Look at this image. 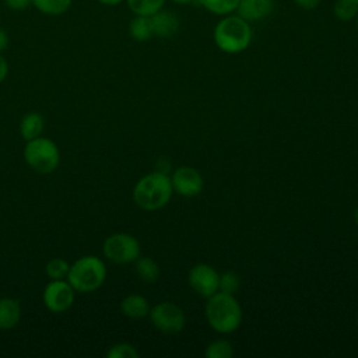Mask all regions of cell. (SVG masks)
I'll use <instances>...</instances> for the list:
<instances>
[{
    "mask_svg": "<svg viewBox=\"0 0 358 358\" xmlns=\"http://www.w3.org/2000/svg\"><path fill=\"white\" fill-rule=\"evenodd\" d=\"M204 315L210 327L221 334H229L238 330L243 319L242 308L236 298L221 291L207 298Z\"/></svg>",
    "mask_w": 358,
    "mask_h": 358,
    "instance_id": "6da1fadb",
    "label": "cell"
},
{
    "mask_svg": "<svg viewBox=\"0 0 358 358\" xmlns=\"http://www.w3.org/2000/svg\"><path fill=\"white\" fill-rule=\"evenodd\" d=\"M173 193L171 176L154 171L141 176L133 187L134 203L145 211H155L165 207Z\"/></svg>",
    "mask_w": 358,
    "mask_h": 358,
    "instance_id": "7a4b0ae2",
    "label": "cell"
},
{
    "mask_svg": "<svg viewBox=\"0 0 358 358\" xmlns=\"http://www.w3.org/2000/svg\"><path fill=\"white\" fill-rule=\"evenodd\" d=\"M250 22L239 17L238 14L224 15L214 27L213 39L215 46L229 55L241 53L246 50L252 42Z\"/></svg>",
    "mask_w": 358,
    "mask_h": 358,
    "instance_id": "3957f363",
    "label": "cell"
},
{
    "mask_svg": "<svg viewBox=\"0 0 358 358\" xmlns=\"http://www.w3.org/2000/svg\"><path fill=\"white\" fill-rule=\"evenodd\" d=\"M106 278L105 263L94 256L87 255L76 260L69 270L67 280L74 291L78 292H92L98 289Z\"/></svg>",
    "mask_w": 358,
    "mask_h": 358,
    "instance_id": "277c9868",
    "label": "cell"
},
{
    "mask_svg": "<svg viewBox=\"0 0 358 358\" xmlns=\"http://www.w3.org/2000/svg\"><path fill=\"white\" fill-rule=\"evenodd\" d=\"M24 159L35 172L50 173L59 166L60 151L55 141L39 136L27 141Z\"/></svg>",
    "mask_w": 358,
    "mask_h": 358,
    "instance_id": "5b68a950",
    "label": "cell"
},
{
    "mask_svg": "<svg viewBox=\"0 0 358 358\" xmlns=\"http://www.w3.org/2000/svg\"><path fill=\"white\" fill-rule=\"evenodd\" d=\"M103 255L108 260L117 264L133 263L141 252L140 242L130 234L117 232L109 235L103 242Z\"/></svg>",
    "mask_w": 358,
    "mask_h": 358,
    "instance_id": "8992f818",
    "label": "cell"
},
{
    "mask_svg": "<svg viewBox=\"0 0 358 358\" xmlns=\"http://www.w3.org/2000/svg\"><path fill=\"white\" fill-rule=\"evenodd\" d=\"M148 317L151 324L165 334L180 333L186 324V316L183 309L169 301L154 305L150 309Z\"/></svg>",
    "mask_w": 358,
    "mask_h": 358,
    "instance_id": "52a82bcc",
    "label": "cell"
},
{
    "mask_svg": "<svg viewBox=\"0 0 358 358\" xmlns=\"http://www.w3.org/2000/svg\"><path fill=\"white\" fill-rule=\"evenodd\" d=\"M190 288L203 298H210L218 291L220 274L217 270L206 263L194 264L187 274Z\"/></svg>",
    "mask_w": 358,
    "mask_h": 358,
    "instance_id": "ba28073f",
    "label": "cell"
},
{
    "mask_svg": "<svg viewBox=\"0 0 358 358\" xmlns=\"http://www.w3.org/2000/svg\"><path fill=\"white\" fill-rule=\"evenodd\" d=\"M42 299L45 306L53 313L66 312L74 302V288L69 281L52 280L43 289Z\"/></svg>",
    "mask_w": 358,
    "mask_h": 358,
    "instance_id": "9c48e42d",
    "label": "cell"
},
{
    "mask_svg": "<svg viewBox=\"0 0 358 358\" xmlns=\"http://www.w3.org/2000/svg\"><path fill=\"white\" fill-rule=\"evenodd\" d=\"M171 183L173 192L185 197L197 196L204 186L201 173L196 168L189 165L178 166L171 175Z\"/></svg>",
    "mask_w": 358,
    "mask_h": 358,
    "instance_id": "30bf717a",
    "label": "cell"
},
{
    "mask_svg": "<svg viewBox=\"0 0 358 358\" xmlns=\"http://www.w3.org/2000/svg\"><path fill=\"white\" fill-rule=\"evenodd\" d=\"M274 10V0H239L236 14L248 22L267 18Z\"/></svg>",
    "mask_w": 358,
    "mask_h": 358,
    "instance_id": "8fae6325",
    "label": "cell"
},
{
    "mask_svg": "<svg viewBox=\"0 0 358 358\" xmlns=\"http://www.w3.org/2000/svg\"><path fill=\"white\" fill-rule=\"evenodd\" d=\"M152 35L158 38H171L179 29V18L175 13L168 10H159L150 15Z\"/></svg>",
    "mask_w": 358,
    "mask_h": 358,
    "instance_id": "7c38bea8",
    "label": "cell"
},
{
    "mask_svg": "<svg viewBox=\"0 0 358 358\" xmlns=\"http://www.w3.org/2000/svg\"><path fill=\"white\" fill-rule=\"evenodd\" d=\"M150 303L147 298L138 294H130L124 296L120 302V310L126 317L143 319L150 313Z\"/></svg>",
    "mask_w": 358,
    "mask_h": 358,
    "instance_id": "4fadbf2b",
    "label": "cell"
},
{
    "mask_svg": "<svg viewBox=\"0 0 358 358\" xmlns=\"http://www.w3.org/2000/svg\"><path fill=\"white\" fill-rule=\"evenodd\" d=\"M21 319V305L14 298H0V330H8L18 324Z\"/></svg>",
    "mask_w": 358,
    "mask_h": 358,
    "instance_id": "5bb4252c",
    "label": "cell"
},
{
    "mask_svg": "<svg viewBox=\"0 0 358 358\" xmlns=\"http://www.w3.org/2000/svg\"><path fill=\"white\" fill-rule=\"evenodd\" d=\"M45 129L43 117L38 112H28L20 122V133L24 140H32L42 134Z\"/></svg>",
    "mask_w": 358,
    "mask_h": 358,
    "instance_id": "9a60e30c",
    "label": "cell"
},
{
    "mask_svg": "<svg viewBox=\"0 0 358 358\" xmlns=\"http://www.w3.org/2000/svg\"><path fill=\"white\" fill-rule=\"evenodd\" d=\"M134 271L141 281L148 282V284L155 282L161 274L158 263L148 256H143V257L138 256L134 260Z\"/></svg>",
    "mask_w": 358,
    "mask_h": 358,
    "instance_id": "2e32d148",
    "label": "cell"
},
{
    "mask_svg": "<svg viewBox=\"0 0 358 358\" xmlns=\"http://www.w3.org/2000/svg\"><path fill=\"white\" fill-rule=\"evenodd\" d=\"M129 32H130V36L138 42H145L151 39L154 35H152L150 17H145V15L134 17L129 24Z\"/></svg>",
    "mask_w": 358,
    "mask_h": 358,
    "instance_id": "e0dca14e",
    "label": "cell"
},
{
    "mask_svg": "<svg viewBox=\"0 0 358 358\" xmlns=\"http://www.w3.org/2000/svg\"><path fill=\"white\" fill-rule=\"evenodd\" d=\"M208 13L215 15H228L236 11L239 0H197Z\"/></svg>",
    "mask_w": 358,
    "mask_h": 358,
    "instance_id": "ac0fdd59",
    "label": "cell"
},
{
    "mask_svg": "<svg viewBox=\"0 0 358 358\" xmlns=\"http://www.w3.org/2000/svg\"><path fill=\"white\" fill-rule=\"evenodd\" d=\"M235 352L231 341L225 338L213 340L204 350V357L207 358H232Z\"/></svg>",
    "mask_w": 358,
    "mask_h": 358,
    "instance_id": "d6986e66",
    "label": "cell"
},
{
    "mask_svg": "<svg viewBox=\"0 0 358 358\" xmlns=\"http://www.w3.org/2000/svg\"><path fill=\"white\" fill-rule=\"evenodd\" d=\"M333 14L338 21H352L358 14V3L355 0H336L333 6Z\"/></svg>",
    "mask_w": 358,
    "mask_h": 358,
    "instance_id": "ffe728a7",
    "label": "cell"
},
{
    "mask_svg": "<svg viewBox=\"0 0 358 358\" xmlns=\"http://www.w3.org/2000/svg\"><path fill=\"white\" fill-rule=\"evenodd\" d=\"M165 4V0H127L129 8L136 15L150 17L154 13L159 11Z\"/></svg>",
    "mask_w": 358,
    "mask_h": 358,
    "instance_id": "44dd1931",
    "label": "cell"
},
{
    "mask_svg": "<svg viewBox=\"0 0 358 358\" xmlns=\"http://www.w3.org/2000/svg\"><path fill=\"white\" fill-rule=\"evenodd\" d=\"M31 3L45 14L57 15L70 7L71 0H31Z\"/></svg>",
    "mask_w": 358,
    "mask_h": 358,
    "instance_id": "7402d4cb",
    "label": "cell"
},
{
    "mask_svg": "<svg viewBox=\"0 0 358 358\" xmlns=\"http://www.w3.org/2000/svg\"><path fill=\"white\" fill-rule=\"evenodd\" d=\"M69 270H70V264L67 263V260L62 257H55L49 260L45 267L48 277L52 280H64L69 274Z\"/></svg>",
    "mask_w": 358,
    "mask_h": 358,
    "instance_id": "603a6c76",
    "label": "cell"
},
{
    "mask_svg": "<svg viewBox=\"0 0 358 358\" xmlns=\"http://www.w3.org/2000/svg\"><path fill=\"white\" fill-rule=\"evenodd\" d=\"M239 287H241V278H239V275L235 271L227 270L222 274H220L218 291L235 295L236 291L239 289Z\"/></svg>",
    "mask_w": 358,
    "mask_h": 358,
    "instance_id": "cb8c5ba5",
    "label": "cell"
},
{
    "mask_svg": "<svg viewBox=\"0 0 358 358\" xmlns=\"http://www.w3.org/2000/svg\"><path fill=\"white\" fill-rule=\"evenodd\" d=\"M106 357L108 358H138V351L136 350L134 345L129 343H117L108 350Z\"/></svg>",
    "mask_w": 358,
    "mask_h": 358,
    "instance_id": "d4e9b609",
    "label": "cell"
},
{
    "mask_svg": "<svg viewBox=\"0 0 358 358\" xmlns=\"http://www.w3.org/2000/svg\"><path fill=\"white\" fill-rule=\"evenodd\" d=\"M292 1H294L299 8L306 10V11H310V10L317 8L322 0H292Z\"/></svg>",
    "mask_w": 358,
    "mask_h": 358,
    "instance_id": "484cf974",
    "label": "cell"
},
{
    "mask_svg": "<svg viewBox=\"0 0 358 358\" xmlns=\"http://www.w3.org/2000/svg\"><path fill=\"white\" fill-rule=\"evenodd\" d=\"M6 3L13 10H25L31 4V0H6Z\"/></svg>",
    "mask_w": 358,
    "mask_h": 358,
    "instance_id": "4316f807",
    "label": "cell"
},
{
    "mask_svg": "<svg viewBox=\"0 0 358 358\" xmlns=\"http://www.w3.org/2000/svg\"><path fill=\"white\" fill-rule=\"evenodd\" d=\"M8 73V64L3 56H0V83L4 81L6 76Z\"/></svg>",
    "mask_w": 358,
    "mask_h": 358,
    "instance_id": "83f0119b",
    "label": "cell"
},
{
    "mask_svg": "<svg viewBox=\"0 0 358 358\" xmlns=\"http://www.w3.org/2000/svg\"><path fill=\"white\" fill-rule=\"evenodd\" d=\"M7 46H8V35L3 28H0V52L6 50Z\"/></svg>",
    "mask_w": 358,
    "mask_h": 358,
    "instance_id": "f1b7e54d",
    "label": "cell"
},
{
    "mask_svg": "<svg viewBox=\"0 0 358 358\" xmlns=\"http://www.w3.org/2000/svg\"><path fill=\"white\" fill-rule=\"evenodd\" d=\"M98 1H101L102 4H106V6H115V4H119L123 0H98Z\"/></svg>",
    "mask_w": 358,
    "mask_h": 358,
    "instance_id": "f546056e",
    "label": "cell"
},
{
    "mask_svg": "<svg viewBox=\"0 0 358 358\" xmlns=\"http://www.w3.org/2000/svg\"><path fill=\"white\" fill-rule=\"evenodd\" d=\"M172 1L176 3V4H190V3H193L196 0H172Z\"/></svg>",
    "mask_w": 358,
    "mask_h": 358,
    "instance_id": "4dcf8cb0",
    "label": "cell"
},
{
    "mask_svg": "<svg viewBox=\"0 0 358 358\" xmlns=\"http://www.w3.org/2000/svg\"><path fill=\"white\" fill-rule=\"evenodd\" d=\"M352 217H354V221L358 224V207L354 210V213H352Z\"/></svg>",
    "mask_w": 358,
    "mask_h": 358,
    "instance_id": "1f68e13d",
    "label": "cell"
},
{
    "mask_svg": "<svg viewBox=\"0 0 358 358\" xmlns=\"http://www.w3.org/2000/svg\"><path fill=\"white\" fill-rule=\"evenodd\" d=\"M355 22H357V28H358V14H357V17H355Z\"/></svg>",
    "mask_w": 358,
    "mask_h": 358,
    "instance_id": "d6a6232c",
    "label": "cell"
},
{
    "mask_svg": "<svg viewBox=\"0 0 358 358\" xmlns=\"http://www.w3.org/2000/svg\"><path fill=\"white\" fill-rule=\"evenodd\" d=\"M357 323H358V312H357Z\"/></svg>",
    "mask_w": 358,
    "mask_h": 358,
    "instance_id": "836d02e7",
    "label": "cell"
},
{
    "mask_svg": "<svg viewBox=\"0 0 358 358\" xmlns=\"http://www.w3.org/2000/svg\"><path fill=\"white\" fill-rule=\"evenodd\" d=\"M355 1H357V3H358V0H355Z\"/></svg>",
    "mask_w": 358,
    "mask_h": 358,
    "instance_id": "e575fe53",
    "label": "cell"
}]
</instances>
